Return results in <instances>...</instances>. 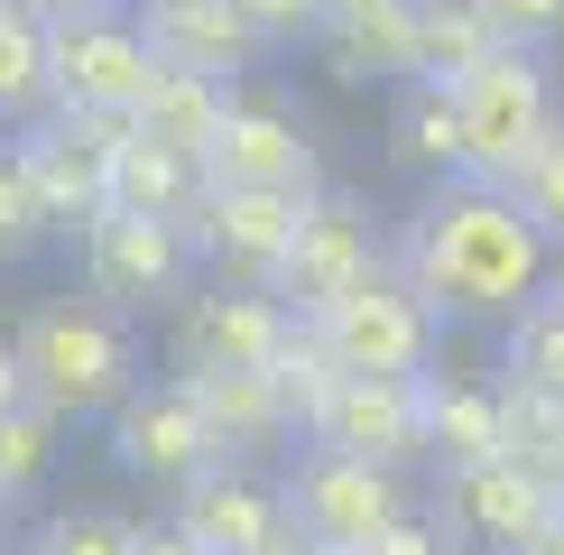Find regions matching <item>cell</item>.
Instances as JSON below:
<instances>
[{"instance_id": "6da1fadb", "label": "cell", "mask_w": 564, "mask_h": 555, "mask_svg": "<svg viewBox=\"0 0 564 555\" xmlns=\"http://www.w3.org/2000/svg\"><path fill=\"white\" fill-rule=\"evenodd\" d=\"M398 278L435 315H519L536 296V278H546V231L528 222V204L509 185L454 176L408 214Z\"/></svg>"}, {"instance_id": "7a4b0ae2", "label": "cell", "mask_w": 564, "mask_h": 555, "mask_svg": "<svg viewBox=\"0 0 564 555\" xmlns=\"http://www.w3.org/2000/svg\"><path fill=\"white\" fill-rule=\"evenodd\" d=\"M158 75H167V56L121 10H84V19H56L46 29V92H56V111L139 121V102H149Z\"/></svg>"}, {"instance_id": "3957f363", "label": "cell", "mask_w": 564, "mask_h": 555, "mask_svg": "<svg viewBox=\"0 0 564 555\" xmlns=\"http://www.w3.org/2000/svg\"><path fill=\"white\" fill-rule=\"evenodd\" d=\"M454 102H463V130H473V176L490 185H519V167L546 149L555 130V102H546V65L536 46H490L454 75Z\"/></svg>"}, {"instance_id": "277c9868", "label": "cell", "mask_w": 564, "mask_h": 555, "mask_svg": "<svg viewBox=\"0 0 564 555\" xmlns=\"http://www.w3.org/2000/svg\"><path fill=\"white\" fill-rule=\"evenodd\" d=\"M19 361H29V399H46L56 416H102L130 399V334L111 315H84V306H46L19 324Z\"/></svg>"}, {"instance_id": "5b68a950", "label": "cell", "mask_w": 564, "mask_h": 555, "mask_svg": "<svg viewBox=\"0 0 564 555\" xmlns=\"http://www.w3.org/2000/svg\"><path fill=\"white\" fill-rule=\"evenodd\" d=\"M398 472L389 463H370V454H334V445H315L296 463V481H288V519H296V537L305 546H324V555H361L380 527L398 519Z\"/></svg>"}, {"instance_id": "8992f818", "label": "cell", "mask_w": 564, "mask_h": 555, "mask_svg": "<svg viewBox=\"0 0 564 555\" xmlns=\"http://www.w3.org/2000/svg\"><path fill=\"white\" fill-rule=\"evenodd\" d=\"M305 435L334 454H370V463H416L426 454V370H343L315 399Z\"/></svg>"}, {"instance_id": "52a82bcc", "label": "cell", "mask_w": 564, "mask_h": 555, "mask_svg": "<svg viewBox=\"0 0 564 555\" xmlns=\"http://www.w3.org/2000/svg\"><path fill=\"white\" fill-rule=\"evenodd\" d=\"M305 324L324 334V352L343 370H426V352H435V306L389 269H370L361 287H343L334 306H315Z\"/></svg>"}, {"instance_id": "ba28073f", "label": "cell", "mask_w": 564, "mask_h": 555, "mask_svg": "<svg viewBox=\"0 0 564 555\" xmlns=\"http://www.w3.org/2000/svg\"><path fill=\"white\" fill-rule=\"evenodd\" d=\"M130 121H93V111H46L19 139V167H29L46 222H93L111 204V149Z\"/></svg>"}, {"instance_id": "9c48e42d", "label": "cell", "mask_w": 564, "mask_h": 555, "mask_svg": "<svg viewBox=\"0 0 564 555\" xmlns=\"http://www.w3.org/2000/svg\"><path fill=\"white\" fill-rule=\"evenodd\" d=\"M454 519L473 527L490 555H536V546L564 527V481H546V472L519 463V454L463 463V472H454Z\"/></svg>"}, {"instance_id": "30bf717a", "label": "cell", "mask_w": 564, "mask_h": 555, "mask_svg": "<svg viewBox=\"0 0 564 555\" xmlns=\"http://www.w3.org/2000/svg\"><path fill=\"white\" fill-rule=\"evenodd\" d=\"M185 260H195V231L167 222V214H139V204H102L84 222V269L102 296L121 306H149V296H176Z\"/></svg>"}, {"instance_id": "8fae6325", "label": "cell", "mask_w": 564, "mask_h": 555, "mask_svg": "<svg viewBox=\"0 0 564 555\" xmlns=\"http://www.w3.org/2000/svg\"><path fill=\"white\" fill-rule=\"evenodd\" d=\"M111 463L139 481H195L204 463H223V435L204 426L185 380H158V389H130L111 407Z\"/></svg>"}, {"instance_id": "7c38bea8", "label": "cell", "mask_w": 564, "mask_h": 555, "mask_svg": "<svg viewBox=\"0 0 564 555\" xmlns=\"http://www.w3.org/2000/svg\"><path fill=\"white\" fill-rule=\"evenodd\" d=\"M315 195H324V185H315ZM296 222H305V195H288V185H204V204H195V250L269 287V269L288 260Z\"/></svg>"}, {"instance_id": "4fadbf2b", "label": "cell", "mask_w": 564, "mask_h": 555, "mask_svg": "<svg viewBox=\"0 0 564 555\" xmlns=\"http://www.w3.org/2000/svg\"><path fill=\"white\" fill-rule=\"evenodd\" d=\"M370 269H380V260H370V231H361V204H351V195H305V222H296L288 260L269 269V287L288 296L296 315H315V306H334L343 287H361Z\"/></svg>"}, {"instance_id": "5bb4252c", "label": "cell", "mask_w": 564, "mask_h": 555, "mask_svg": "<svg viewBox=\"0 0 564 555\" xmlns=\"http://www.w3.org/2000/svg\"><path fill=\"white\" fill-rule=\"evenodd\" d=\"M288 324L278 287H214L176 315V370H269Z\"/></svg>"}, {"instance_id": "9a60e30c", "label": "cell", "mask_w": 564, "mask_h": 555, "mask_svg": "<svg viewBox=\"0 0 564 555\" xmlns=\"http://www.w3.org/2000/svg\"><path fill=\"white\" fill-rule=\"evenodd\" d=\"M176 527H185L204 555H278L296 519H288V491H260L250 472L204 463L195 481H176Z\"/></svg>"}, {"instance_id": "2e32d148", "label": "cell", "mask_w": 564, "mask_h": 555, "mask_svg": "<svg viewBox=\"0 0 564 555\" xmlns=\"http://www.w3.org/2000/svg\"><path fill=\"white\" fill-rule=\"evenodd\" d=\"M204 185H288V195H315V139L269 102H231L223 139L204 149Z\"/></svg>"}, {"instance_id": "e0dca14e", "label": "cell", "mask_w": 564, "mask_h": 555, "mask_svg": "<svg viewBox=\"0 0 564 555\" xmlns=\"http://www.w3.org/2000/svg\"><path fill=\"white\" fill-rule=\"evenodd\" d=\"M139 29L167 65H195V75H241L260 56V29L231 0H139Z\"/></svg>"}, {"instance_id": "ac0fdd59", "label": "cell", "mask_w": 564, "mask_h": 555, "mask_svg": "<svg viewBox=\"0 0 564 555\" xmlns=\"http://www.w3.org/2000/svg\"><path fill=\"white\" fill-rule=\"evenodd\" d=\"M185 389H195L204 426L223 435V454H250V445H278V435L296 426L288 389H278V370H176Z\"/></svg>"}, {"instance_id": "d6986e66", "label": "cell", "mask_w": 564, "mask_h": 555, "mask_svg": "<svg viewBox=\"0 0 564 555\" xmlns=\"http://www.w3.org/2000/svg\"><path fill=\"white\" fill-rule=\"evenodd\" d=\"M231 121V75H195V65H167V75L149 84V102H139V121L130 130H149V139H167V149H185L204 167V149L223 139Z\"/></svg>"}, {"instance_id": "ffe728a7", "label": "cell", "mask_w": 564, "mask_h": 555, "mask_svg": "<svg viewBox=\"0 0 564 555\" xmlns=\"http://www.w3.org/2000/svg\"><path fill=\"white\" fill-rule=\"evenodd\" d=\"M426 454H444L454 472L509 454V399L481 389V380H435L426 370Z\"/></svg>"}, {"instance_id": "44dd1931", "label": "cell", "mask_w": 564, "mask_h": 555, "mask_svg": "<svg viewBox=\"0 0 564 555\" xmlns=\"http://www.w3.org/2000/svg\"><path fill=\"white\" fill-rule=\"evenodd\" d=\"M111 204H139V214L185 222L204 204V167L185 149H167V139H149V130H121V149H111Z\"/></svg>"}, {"instance_id": "7402d4cb", "label": "cell", "mask_w": 564, "mask_h": 555, "mask_svg": "<svg viewBox=\"0 0 564 555\" xmlns=\"http://www.w3.org/2000/svg\"><path fill=\"white\" fill-rule=\"evenodd\" d=\"M324 37H334L343 84H370V75H416V0H361V10L324 19Z\"/></svg>"}, {"instance_id": "603a6c76", "label": "cell", "mask_w": 564, "mask_h": 555, "mask_svg": "<svg viewBox=\"0 0 564 555\" xmlns=\"http://www.w3.org/2000/svg\"><path fill=\"white\" fill-rule=\"evenodd\" d=\"M389 139H398V157H408V167H454V176H473V130H463V102H454V84H435V75H408Z\"/></svg>"}, {"instance_id": "cb8c5ba5", "label": "cell", "mask_w": 564, "mask_h": 555, "mask_svg": "<svg viewBox=\"0 0 564 555\" xmlns=\"http://www.w3.org/2000/svg\"><path fill=\"white\" fill-rule=\"evenodd\" d=\"M490 19L473 10V0H416V75H435V84H454L473 56H490Z\"/></svg>"}, {"instance_id": "d4e9b609", "label": "cell", "mask_w": 564, "mask_h": 555, "mask_svg": "<svg viewBox=\"0 0 564 555\" xmlns=\"http://www.w3.org/2000/svg\"><path fill=\"white\" fill-rule=\"evenodd\" d=\"M37 102H56L46 92V19L19 10V0H0V121H19Z\"/></svg>"}, {"instance_id": "484cf974", "label": "cell", "mask_w": 564, "mask_h": 555, "mask_svg": "<svg viewBox=\"0 0 564 555\" xmlns=\"http://www.w3.org/2000/svg\"><path fill=\"white\" fill-rule=\"evenodd\" d=\"M509 380H528V389H546V399H564V296L519 306V324H509Z\"/></svg>"}, {"instance_id": "4316f807", "label": "cell", "mask_w": 564, "mask_h": 555, "mask_svg": "<svg viewBox=\"0 0 564 555\" xmlns=\"http://www.w3.org/2000/svg\"><path fill=\"white\" fill-rule=\"evenodd\" d=\"M500 399H509V454L536 463L546 481H564V399H546V389H528V380H509Z\"/></svg>"}, {"instance_id": "83f0119b", "label": "cell", "mask_w": 564, "mask_h": 555, "mask_svg": "<svg viewBox=\"0 0 564 555\" xmlns=\"http://www.w3.org/2000/svg\"><path fill=\"white\" fill-rule=\"evenodd\" d=\"M29 555H139V527L121 519V509H56V519L37 527V546Z\"/></svg>"}, {"instance_id": "f1b7e54d", "label": "cell", "mask_w": 564, "mask_h": 555, "mask_svg": "<svg viewBox=\"0 0 564 555\" xmlns=\"http://www.w3.org/2000/svg\"><path fill=\"white\" fill-rule=\"evenodd\" d=\"M56 426H65V416L46 407V399H29V407L0 416V500L29 491V481L46 472V454H56Z\"/></svg>"}, {"instance_id": "f546056e", "label": "cell", "mask_w": 564, "mask_h": 555, "mask_svg": "<svg viewBox=\"0 0 564 555\" xmlns=\"http://www.w3.org/2000/svg\"><path fill=\"white\" fill-rule=\"evenodd\" d=\"M509 195L528 204V222L546 231V241H564V121L546 130V149H536L528 167H519V185H509Z\"/></svg>"}, {"instance_id": "4dcf8cb0", "label": "cell", "mask_w": 564, "mask_h": 555, "mask_svg": "<svg viewBox=\"0 0 564 555\" xmlns=\"http://www.w3.org/2000/svg\"><path fill=\"white\" fill-rule=\"evenodd\" d=\"M37 231H46V204H37L29 167H19V149H0V260H19Z\"/></svg>"}, {"instance_id": "1f68e13d", "label": "cell", "mask_w": 564, "mask_h": 555, "mask_svg": "<svg viewBox=\"0 0 564 555\" xmlns=\"http://www.w3.org/2000/svg\"><path fill=\"white\" fill-rule=\"evenodd\" d=\"M473 10L490 19V37H509V46H546V37H564V0H473Z\"/></svg>"}, {"instance_id": "d6a6232c", "label": "cell", "mask_w": 564, "mask_h": 555, "mask_svg": "<svg viewBox=\"0 0 564 555\" xmlns=\"http://www.w3.org/2000/svg\"><path fill=\"white\" fill-rule=\"evenodd\" d=\"M231 10L260 29V46H288V37H305V29H324L315 0H231Z\"/></svg>"}, {"instance_id": "836d02e7", "label": "cell", "mask_w": 564, "mask_h": 555, "mask_svg": "<svg viewBox=\"0 0 564 555\" xmlns=\"http://www.w3.org/2000/svg\"><path fill=\"white\" fill-rule=\"evenodd\" d=\"M361 555H444V537H435L426 519H408V509H398V519H389V527H380V537H370Z\"/></svg>"}, {"instance_id": "e575fe53", "label": "cell", "mask_w": 564, "mask_h": 555, "mask_svg": "<svg viewBox=\"0 0 564 555\" xmlns=\"http://www.w3.org/2000/svg\"><path fill=\"white\" fill-rule=\"evenodd\" d=\"M29 407V361H19V342H0V416Z\"/></svg>"}, {"instance_id": "d590c367", "label": "cell", "mask_w": 564, "mask_h": 555, "mask_svg": "<svg viewBox=\"0 0 564 555\" xmlns=\"http://www.w3.org/2000/svg\"><path fill=\"white\" fill-rule=\"evenodd\" d=\"M139 555H204L195 537H185V527L167 519V527H139Z\"/></svg>"}, {"instance_id": "8d00e7d4", "label": "cell", "mask_w": 564, "mask_h": 555, "mask_svg": "<svg viewBox=\"0 0 564 555\" xmlns=\"http://www.w3.org/2000/svg\"><path fill=\"white\" fill-rule=\"evenodd\" d=\"M19 10H37L46 29H56V19H84V10H111V0H19Z\"/></svg>"}, {"instance_id": "74e56055", "label": "cell", "mask_w": 564, "mask_h": 555, "mask_svg": "<svg viewBox=\"0 0 564 555\" xmlns=\"http://www.w3.org/2000/svg\"><path fill=\"white\" fill-rule=\"evenodd\" d=\"M278 555H324V546H305V537H296V527H288V546H278Z\"/></svg>"}, {"instance_id": "f35d334b", "label": "cell", "mask_w": 564, "mask_h": 555, "mask_svg": "<svg viewBox=\"0 0 564 555\" xmlns=\"http://www.w3.org/2000/svg\"><path fill=\"white\" fill-rule=\"evenodd\" d=\"M315 10H324V19H343V10H361V0H315Z\"/></svg>"}, {"instance_id": "ab89813d", "label": "cell", "mask_w": 564, "mask_h": 555, "mask_svg": "<svg viewBox=\"0 0 564 555\" xmlns=\"http://www.w3.org/2000/svg\"><path fill=\"white\" fill-rule=\"evenodd\" d=\"M536 555H564V527H555V537H546V546H536Z\"/></svg>"}]
</instances>
